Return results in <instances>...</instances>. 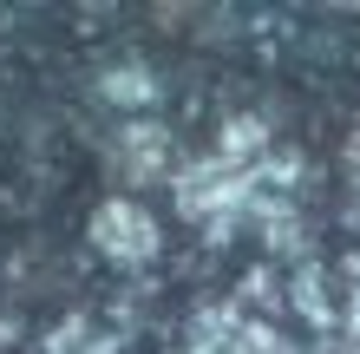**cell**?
Returning <instances> with one entry per match:
<instances>
[{
  "label": "cell",
  "instance_id": "obj_4",
  "mask_svg": "<svg viewBox=\"0 0 360 354\" xmlns=\"http://www.w3.org/2000/svg\"><path fill=\"white\" fill-rule=\"evenodd\" d=\"M105 92H112V99H151V79L131 66V72H112V79H105Z\"/></svg>",
  "mask_w": 360,
  "mask_h": 354
},
{
  "label": "cell",
  "instance_id": "obj_6",
  "mask_svg": "<svg viewBox=\"0 0 360 354\" xmlns=\"http://www.w3.org/2000/svg\"><path fill=\"white\" fill-rule=\"evenodd\" d=\"M347 171H354V184H360V125H354V138H347Z\"/></svg>",
  "mask_w": 360,
  "mask_h": 354
},
{
  "label": "cell",
  "instance_id": "obj_3",
  "mask_svg": "<svg viewBox=\"0 0 360 354\" xmlns=\"http://www.w3.org/2000/svg\"><path fill=\"white\" fill-rule=\"evenodd\" d=\"M112 171L118 177H131V184H151L171 171V132L151 118H138V125H124L118 144H112Z\"/></svg>",
  "mask_w": 360,
  "mask_h": 354
},
{
  "label": "cell",
  "instance_id": "obj_1",
  "mask_svg": "<svg viewBox=\"0 0 360 354\" xmlns=\"http://www.w3.org/2000/svg\"><path fill=\"white\" fill-rule=\"evenodd\" d=\"M177 210L190 223H210V230H223L236 210H249V171L229 158H197L177 171Z\"/></svg>",
  "mask_w": 360,
  "mask_h": 354
},
{
  "label": "cell",
  "instance_id": "obj_5",
  "mask_svg": "<svg viewBox=\"0 0 360 354\" xmlns=\"http://www.w3.org/2000/svg\"><path fill=\"white\" fill-rule=\"evenodd\" d=\"M347 341L360 348V269H354V296H347Z\"/></svg>",
  "mask_w": 360,
  "mask_h": 354
},
{
  "label": "cell",
  "instance_id": "obj_2",
  "mask_svg": "<svg viewBox=\"0 0 360 354\" xmlns=\"http://www.w3.org/2000/svg\"><path fill=\"white\" fill-rule=\"evenodd\" d=\"M92 249L105 263H118V269H144V263H158V217L144 210L138 197H105L98 210H92Z\"/></svg>",
  "mask_w": 360,
  "mask_h": 354
}]
</instances>
